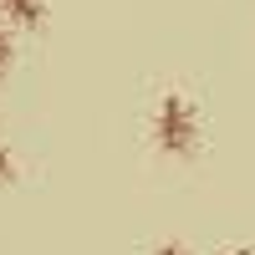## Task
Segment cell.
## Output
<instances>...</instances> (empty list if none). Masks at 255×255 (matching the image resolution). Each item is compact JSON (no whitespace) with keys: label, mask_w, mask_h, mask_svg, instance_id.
Masks as SVG:
<instances>
[{"label":"cell","mask_w":255,"mask_h":255,"mask_svg":"<svg viewBox=\"0 0 255 255\" xmlns=\"http://www.w3.org/2000/svg\"><path fill=\"white\" fill-rule=\"evenodd\" d=\"M0 20L15 31H36L41 20H46V0H0Z\"/></svg>","instance_id":"2"},{"label":"cell","mask_w":255,"mask_h":255,"mask_svg":"<svg viewBox=\"0 0 255 255\" xmlns=\"http://www.w3.org/2000/svg\"><path fill=\"white\" fill-rule=\"evenodd\" d=\"M15 179V158H10V148L0 143V184H10Z\"/></svg>","instance_id":"4"},{"label":"cell","mask_w":255,"mask_h":255,"mask_svg":"<svg viewBox=\"0 0 255 255\" xmlns=\"http://www.w3.org/2000/svg\"><path fill=\"white\" fill-rule=\"evenodd\" d=\"M230 255H255V250H230Z\"/></svg>","instance_id":"6"},{"label":"cell","mask_w":255,"mask_h":255,"mask_svg":"<svg viewBox=\"0 0 255 255\" xmlns=\"http://www.w3.org/2000/svg\"><path fill=\"white\" fill-rule=\"evenodd\" d=\"M153 143L168 158H189L199 148V113L184 92H163L158 113H153Z\"/></svg>","instance_id":"1"},{"label":"cell","mask_w":255,"mask_h":255,"mask_svg":"<svg viewBox=\"0 0 255 255\" xmlns=\"http://www.w3.org/2000/svg\"><path fill=\"white\" fill-rule=\"evenodd\" d=\"M10 61H15V36H10V26L0 20V77L10 72Z\"/></svg>","instance_id":"3"},{"label":"cell","mask_w":255,"mask_h":255,"mask_svg":"<svg viewBox=\"0 0 255 255\" xmlns=\"http://www.w3.org/2000/svg\"><path fill=\"white\" fill-rule=\"evenodd\" d=\"M153 255H189V250H184V245H179V240H163V245H158V250H153Z\"/></svg>","instance_id":"5"}]
</instances>
